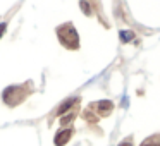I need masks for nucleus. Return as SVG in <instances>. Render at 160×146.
Returning a JSON list of instances; mask_svg holds the SVG:
<instances>
[{"label":"nucleus","instance_id":"obj_1","mask_svg":"<svg viewBox=\"0 0 160 146\" xmlns=\"http://www.w3.org/2000/svg\"><path fill=\"white\" fill-rule=\"evenodd\" d=\"M57 38H59L60 45L66 46L69 50H78L79 48V36H78L76 28L72 22H64L62 26L57 28Z\"/></svg>","mask_w":160,"mask_h":146},{"label":"nucleus","instance_id":"obj_2","mask_svg":"<svg viewBox=\"0 0 160 146\" xmlns=\"http://www.w3.org/2000/svg\"><path fill=\"white\" fill-rule=\"evenodd\" d=\"M29 91L26 90L24 86H19V84H12V86H9L7 90H4V93H2V98H4V101L9 105V107H16L18 103H21L22 100H24L26 96H28Z\"/></svg>","mask_w":160,"mask_h":146},{"label":"nucleus","instance_id":"obj_3","mask_svg":"<svg viewBox=\"0 0 160 146\" xmlns=\"http://www.w3.org/2000/svg\"><path fill=\"white\" fill-rule=\"evenodd\" d=\"M71 136H72V129H64V131H59L55 134L53 143H55V146H64L71 139Z\"/></svg>","mask_w":160,"mask_h":146},{"label":"nucleus","instance_id":"obj_4","mask_svg":"<svg viewBox=\"0 0 160 146\" xmlns=\"http://www.w3.org/2000/svg\"><path fill=\"white\" fill-rule=\"evenodd\" d=\"M78 100H79V98H67V100L64 101V103L60 105L59 108H57V115H64L66 112H69L71 108H72L74 105L78 103Z\"/></svg>","mask_w":160,"mask_h":146},{"label":"nucleus","instance_id":"obj_5","mask_svg":"<svg viewBox=\"0 0 160 146\" xmlns=\"http://www.w3.org/2000/svg\"><path fill=\"white\" fill-rule=\"evenodd\" d=\"M97 108H98V112H100L102 115H107V114H110V112H112L114 105H112V101H108V100H102V101H98V103H97Z\"/></svg>","mask_w":160,"mask_h":146},{"label":"nucleus","instance_id":"obj_6","mask_svg":"<svg viewBox=\"0 0 160 146\" xmlns=\"http://www.w3.org/2000/svg\"><path fill=\"white\" fill-rule=\"evenodd\" d=\"M79 7H81V11H83L84 16H91V5H90V2H86V0H81V2H79Z\"/></svg>","mask_w":160,"mask_h":146},{"label":"nucleus","instance_id":"obj_7","mask_svg":"<svg viewBox=\"0 0 160 146\" xmlns=\"http://www.w3.org/2000/svg\"><path fill=\"white\" fill-rule=\"evenodd\" d=\"M132 38H134V33H132V31H128V29H126V31H121V40L124 43L131 41Z\"/></svg>","mask_w":160,"mask_h":146},{"label":"nucleus","instance_id":"obj_8","mask_svg":"<svg viewBox=\"0 0 160 146\" xmlns=\"http://www.w3.org/2000/svg\"><path fill=\"white\" fill-rule=\"evenodd\" d=\"M74 117H76V114H74V112H69V114H67L66 117L60 119V125H67V124H69V122L72 120Z\"/></svg>","mask_w":160,"mask_h":146},{"label":"nucleus","instance_id":"obj_9","mask_svg":"<svg viewBox=\"0 0 160 146\" xmlns=\"http://www.w3.org/2000/svg\"><path fill=\"white\" fill-rule=\"evenodd\" d=\"M5 31H7V24H5V22H2V24H0V38L4 36Z\"/></svg>","mask_w":160,"mask_h":146},{"label":"nucleus","instance_id":"obj_10","mask_svg":"<svg viewBox=\"0 0 160 146\" xmlns=\"http://www.w3.org/2000/svg\"><path fill=\"white\" fill-rule=\"evenodd\" d=\"M119 146H132L131 143H122V144H119Z\"/></svg>","mask_w":160,"mask_h":146},{"label":"nucleus","instance_id":"obj_11","mask_svg":"<svg viewBox=\"0 0 160 146\" xmlns=\"http://www.w3.org/2000/svg\"><path fill=\"white\" fill-rule=\"evenodd\" d=\"M143 146H148V144H143Z\"/></svg>","mask_w":160,"mask_h":146}]
</instances>
